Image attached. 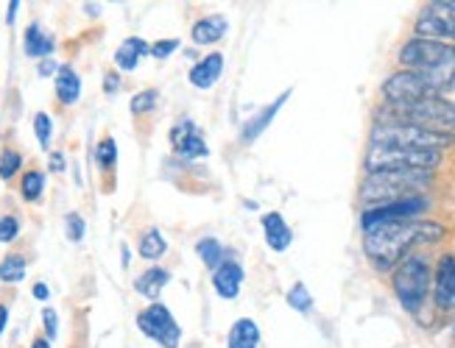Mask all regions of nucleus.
Here are the masks:
<instances>
[{
    "label": "nucleus",
    "mask_w": 455,
    "mask_h": 348,
    "mask_svg": "<svg viewBox=\"0 0 455 348\" xmlns=\"http://www.w3.org/2000/svg\"><path fill=\"white\" fill-rule=\"evenodd\" d=\"M31 293H34V298H36V301H48V298H51V290H48V284H45V282H36Z\"/></svg>",
    "instance_id": "nucleus-36"
},
{
    "label": "nucleus",
    "mask_w": 455,
    "mask_h": 348,
    "mask_svg": "<svg viewBox=\"0 0 455 348\" xmlns=\"http://www.w3.org/2000/svg\"><path fill=\"white\" fill-rule=\"evenodd\" d=\"M179 40L174 36V40H160V43H154L148 50H151V56H154V59H168V56H174L177 50H179Z\"/></svg>",
    "instance_id": "nucleus-34"
},
{
    "label": "nucleus",
    "mask_w": 455,
    "mask_h": 348,
    "mask_svg": "<svg viewBox=\"0 0 455 348\" xmlns=\"http://www.w3.org/2000/svg\"><path fill=\"white\" fill-rule=\"evenodd\" d=\"M288 98H291V89H286V92H282L279 98L274 101V104H269V106H265L263 112H257L255 118L246 120V123H243V128H240V143H246V145L255 143V140L260 137V134L271 126V120H274L277 114H279V109L288 104Z\"/></svg>",
    "instance_id": "nucleus-12"
},
{
    "label": "nucleus",
    "mask_w": 455,
    "mask_h": 348,
    "mask_svg": "<svg viewBox=\"0 0 455 348\" xmlns=\"http://www.w3.org/2000/svg\"><path fill=\"white\" fill-rule=\"evenodd\" d=\"M96 162H98L101 170H112V167H115V162H118V145H115V140L104 137L98 143V148H96Z\"/></svg>",
    "instance_id": "nucleus-27"
},
{
    "label": "nucleus",
    "mask_w": 455,
    "mask_h": 348,
    "mask_svg": "<svg viewBox=\"0 0 455 348\" xmlns=\"http://www.w3.org/2000/svg\"><path fill=\"white\" fill-rule=\"evenodd\" d=\"M26 257L20 254H9L0 259V282H6V284H17V282H23L26 279Z\"/></svg>",
    "instance_id": "nucleus-26"
},
{
    "label": "nucleus",
    "mask_w": 455,
    "mask_h": 348,
    "mask_svg": "<svg viewBox=\"0 0 455 348\" xmlns=\"http://www.w3.org/2000/svg\"><path fill=\"white\" fill-rule=\"evenodd\" d=\"M20 196L28 201V204H36L43 196H45V173L43 170H28L23 182H20Z\"/></svg>",
    "instance_id": "nucleus-25"
},
{
    "label": "nucleus",
    "mask_w": 455,
    "mask_h": 348,
    "mask_svg": "<svg viewBox=\"0 0 455 348\" xmlns=\"http://www.w3.org/2000/svg\"><path fill=\"white\" fill-rule=\"evenodd\" d=\"M129 259H131V254H129V245H123V267L129 265Z\"/></svg>",
    "instance_id": "nucleus-43"
},
{
    "label": "nucleus",
    "mask_w": 455,
    "mask_h": 348,
    "mask_svg": "<svg viewBox=\"0 0 455 348\" xmlns=\"http://www.w3.org/2000/svg\"><path fill=\"white\" fill-rule=\"evenodd\" d=\"M56 98H59V104H65V106L79 104V98H82V79L70 65H62L59 73H56Z\"/></svg>",
    "instance_id": "nucleus-19"
},
{
    "label": "nucleus",
    "mask_w": 455,
    "mask_h": 348,
    "mask_svg": "<svg viewBox=\"0 0 455 348\" xmlns=\"http://www.w3.org/2000/svg\"><path fill=\"white\" fill-rule=\"evenodd\" d=\"M137 329L148 337L160 343L162 348H179L182 343V329L170 315V309L165 304H151L137 315Z\"/></svg>",
    "instance_id": "nucleus-8"
},
{
    "label": "nucleus",
    "mask_w": 455,
    "mask_h": 348,
    "mask_svg": "<svg viewBox=\"0 0 455 348\" xmlns=\"http://www.w3.org/2000/svg\"><path fill=\"white\" fill-rule=\"evenodd\" d=\"M439 162H442V151L369 145L366 173H377V170H433V167H439Z\"/></svg>",
    "instance_id": "nucleus-6"
},
{
    "label": "nucleus",
    "mask_w": 455,
    "mask_h": 348,
    "mask_svg": "<svg viewBox=\"0 0 455 348\" xmlns=\"http://www.w3.org/2000/svg\"><path fill=\"white\" fill-rule=\"evenodd\" d=\"M263 235H265L269 248L277 251V254L288 251L291 243H294V231H291V226L286 223V218H282L279 212H269V215H263Z\"/></svg>",
    "instance_id": "nucleus-15"
},
{
    "label": "nucleus",
    "mask_w": 455,
    "mask_h": 348,
    "mask_svg": "<svg viewBox=\"0 0 455 348\" xmlns=\"http://www.w3.org/2000/svg\"><path fill=\"white\" fill-rule=\"evenodd\" d=\"M137 251H140V257L148 259V262L162 259V257H165V251H168V243H165V237L160 235V228H148V231H143Z\"/></svg>",
    "instance_id": "nucleus-23"
},
{
    "label": "nucleus",
    "mask_w": 455,
    "mask_h": 348,
    "mask_svg": "<svg viewBox=\"0 0 455 348\" xmlns=\"http://www.w3.org/2000/svg\"><path fill=\"white\" fill-rule=\"evenodd\" d=\"M430 282H433V274L425 259L420 257H411L405 259L400 267L394 270V293H396V301H400L411 315H420L422 306L430 296Z\"/></svg>",
    "instance_id": "nucleus-5"
},
{
    "label": "nucleus",
    "mask_w": 455,
    "mask_h": 348,
    "mask_svg": "<svg viewBox=\"0 0 455 348\" xmlns=\"http://www.w3.org/2000/svg\"><path fill=\"white\" fill-rule=\"evenodd\" d=\"M17 12H20V0H12V4H9V14H6V23H9V26L14 23Z\"/></svg>",
    "instance_id": "nucleus-41"
},
{
    "label": "nucleus",
    "mask_w": 455,
    "mask_h": 348,
    "mask_svg": "<svg viewBox=\"0 0 455 348\" xmlns=\"http://www.w3.org/2000/svg\"><path fill=\"white\" fill-rule=\"evenodd\" d=\"M452 134L428 131L420 126H403V123H377L372 128V145H388V148H416V151H442L452 145Z\"/></svg>",
    "instance_id": "nucleus-4"
},
{
    "label": "nucleus",
    "mask_w": 455,
    "mask_h": 348,
    "mask_svg": "<svg viewBox=\"0 0 455 348\" xmlns=\"http://www.w3.org/2000/svg\"><path fill=\"white\" fill-rule=\"evenodd\" d=\"M380 123H403L420 126L428 131H455V104L447 98H425L408 104H386L380 109Z\"/></svg>",
    "instance_id": "nucleus-3"
},
{
    "label": "nucleus",
    "mask_w": 455,
    "mask_h": 348,
    "mask_svg": "<svg viewBox=\"0 0 455 348\" xmlns=\"http://www.w3.org/2000/svg\"><path fill=\"white\" fill-rule=\"evenodd\" d=\"M442 237H444V226H439V223L396 220V223H383V226L366 231L364 248L377 270H388L408 254V248L420 245V243H435Z\"/></svg>",
    "instance_id": "nucleus-1"
},
{
    "label": "nucleus",
    "mask_w": 455,
    "mask_h": 348,
    "mask_svg": "<svg viewBox=\"0 0 455 348\" xmlns=\"http://www.w3.org/2000/svg\"><path fill=\"white\" fill-rule=\"evenodd\" d=\"M23 45H26V56H31V59H51V53L56 48V40H53L51 34L43 31L40 23H31L28 31H26Z\"/></svg>",
    "instance_id": "nucleus-20"
},
{
    "label": "nucleus",
    "mask_w": 455,
    "mask_h": 348,
    "mask_svg": "<svg viewBox=\"0 0 455 348\" xmlns=\"http://www.w3.org/2000/svg\"><path fill=\"white\" fill-rule=\"evenodd\" d=\"M386 104H408V101H425V98H442L433 89V84L425 79V73L416 70H400L383 84Z\"/></svg>",
    "instance_id": "nucleus-10"
},
{
    "label": "nucleus",
    "mask_w": 455,
    "mask_h": 348,
    "mask_svg": "<svg viewBox=\"0 0 455 348\" xmlns=\"http://www.w3.org/2000/svg\"><path fill=\"white\" fill-rule=\"evenodd\" d=\"M65 235L70 243H82L84 235H87V223L84 218L79 215V212H70V215H65Z\"/></svg>",
    "instance_id": "nucleus-32"
},
{
    "label": "nucleus",
    "mask_w": 455,
    "mask_h": 348,
    "mask_svg": "<svg viewBox=\"0 0 455 348\" xmlns=\"http://www.w3.org/2000/svg\"><path fill=\"white\" fill-rule=\"evenodd\" d=\"M213 287H216V293L224 301L238 298L240 296V287H243V267H240V262L226 259L221 267H216L213 270Z\"/></svg>",
    "instance_id": "nucleus-13"
},
{
    "label": "nucleus",
    "mask_w": 455,
    "mask_h": 348,
    "mask_svg": "<svg viewBox=\"0 0 455 348\" xmlns=\"http://www.w3.org/2000/svg\"><path fill=\"white\" fill-rule=\"evenodd\" d=\"M196 254H199V259L210 267V270H216V267H221L224 262H226V251H224V245L216 240V237H204V240H199L196 243Z\"/></svg>",
    "instance_id": "nucleus-24"
},
{
    "label": "nucleus",
    "mask_w": 455,
    "mask_h": 348,
    "mask_svg": "<svg viewBox=\"0 0 455 348\" xmlns=\"http://www.w3.org/2000/svg\"><path fill=\"white\" fill-rule=\"evenodd\" d=\"M157 101H160L157 89H143V92L135 95V98H131L129 109H131V114H145V112H151V109L157 106Z\"/></svg>",
    "instance_id": "nucleus-30"
},
{
    "label": "nucleus",
    "mask_w": 455,
    "mask_h": 348,
    "mask_svg": "<svg viewBox=\"0 0 455 348\" xmlns=\"http://www.w3.org/2000/svg\"><path fill=\"white\" fill-rule=\"evenodd\" d=\"M435 304L442 309H455V257H442L435 267Z\"/></svg>",
    "instance_id": "nucleus-14"
},
{
    "label": "nucleus",
    "mask_w": 455,
    "mask_h": 348,
    "mask_svg": "<svg viewBox=\"0 0 455 348\" xmlns=\"http://www.w3.org/2000/svg\"><path fill=\"white\" fill-rule=\"evenodd\" d=\"M20 167H23V157L17 151L6 148L4 153H0V179H4V182H12L14 173Z\"/></svg>",
    "instance_id": "nucleus-28"
},
{
    "label": "nucleus",
    "mask_w": 455,
    "mask_h": 348,
    "mask_svg": "<svg viewBox=\"0 0 455 348\" xmlns=\"http://www.w3.org/2000/svg\"><path fill=\"white\" fill-rule=\"evenodd\" d=\"M31 348H51V340H48V337H36V340L31 343Z\"/></svg>",
    "instance_id": "nucleus-42"
},
{
    "label": "nucleus",
    "mask_w": 455,
    "mask_h": 348,
    "mask_svg": "<svg viewBox=\"0 0 455 348\" xmlns=\"http://www.w3.org/2000/svg\"><path fill=\"white\" fill-rule=\"evenodd\" d=\"M67 165H65V157H62V153H51V170L53 173H62Z\"/></svg>",
    "instance_id": "nucleus-38"
},
{
    "label": "nucleus",
    "mask_w": 455,
    "mask_h": 348,
    "mask_svg": "<svg viewBox=\"0 0 455 348\" xmlns=\"http://www.w3.org/2000/svg\"><path fill=\"white\" fill-rule=\"evenodd\" d=\"M260 345V329L255 321L240 318L238 323H232L230 337H226V348H257Z\"/></svg>",
    "instance_id": "nucleus-22"
},
{
    "label": "nucleus",
    "mask_w": 455,
    "mask_h": 348,
    "mask_svg": "<svg viewBox=\"0 0 455 348\" xmlns=\"http://www.w3.org/2000/svg\"><path fill=\"white\" fill-rule=\"evenodd\" d=\"M433 184V170H377L360 184V201L366 206L403 201L420 196Z\"/></svg>",
    "instance_id": "nucleus-2"
},
{
    "label": "nucleus",
    "mask_w": 455,
    "mask_h": 348,
    "mask_svg": "<svg viewBox=\"0 0 455 348\" xmlns=\"http://www.w3.org/2000/svg\"><path fill=\"white\" fill-rule=\"evenodd\" d=\"M118 87H121V79H118L115 73H109L106 79H104V89H106V92H115Z\"/></svg>",
    "instance_id": "nucleus-39"
},
{
    "label": "nucleus",
    "mask_w": 455,
    "mask_h": 348,
    "mask_svg": "<svg viewBox=\"0 0 455 348\" xmlns=\"http://www.w3.org/2000/svg\"><path fill=\"white\" fill-rule=\"evenodd\" d=\"M288 304L294 306V309H299V313H310L313 309V296H310V290L305 287V284H294L291 290H288Z\"/></svg>",
    "instance_id": "nucleus-29"
},
{
    "label": "nucleus",
    "mask_w": 455,
    "mask_h": 348,
    "mask_svg": "<svg viewBox=\"0 0 455 348\" xmlns=\"http://www.w3.org/2000/svg\"><path fill=\"white\" fill-rule=\"evenodd\" d=\"M43 323H45L48 340H53L56 335H59V315H56L53 309H43Z\"/></svg>",
    "instance_id": "nucleus-35"
},
{
    "label": "nucleus",
    "mask_w": 455,
    "mask_h": 348,
    "mask_svg": "<svg viewBox=\"0 0 455 348\" xmlns=\"http://www.w3.org/2000/svg\"><path fill=\"white\" fill-rule=\"evenodd\" d=\"M430 201L422 198V196H413V198H403V201H388V204H374V206H366L364 215H360V226L364 231H372L383 223H396V220H411L416 215H422L428 212Z\"/></svg>",
    "instance_id": "nucleus-9"
},
{
    "label": "nucleus",
    "mask_w": 455,
    "mask_h": 348,
    "mask_svg": "<svg viewBox=\"0 0 455 348\" xmlns=\"http://www.w3.org/2000/svg\"><path fill=\"white\" fill-rule=\"evenodd\" d=\"M34 134H36V140H40V145L48 151L51 148V137H53V120H51L48 112H40L34 118Z\"/></svg>",
    "instance_id": "nucleus-31"
},
{
    "label": "nucleus",
    "mask_w": 455,
    "mask_h": 348,
    "mask_svg": "<svg viewBox=\"0 0 455 348\" xmlns=\"http://www.w3.org/2000/svg\"><path fill=\"white\" fill-rule=\"evenodd\" d=\"M221 73H224V56L210 53V56H204L201 62L193 65V70L187 73V81H191L193 87H199V89H210V87L218 84Z\"/></svg>",
    "instance_id": "nucleus-16"
},
{
    "label": "nucleus",
    "mask_w": 455,
    "mask_h": 348,
    "mask_svg": "<svg viewBox=\"0 0 455 348\" xmlns=\"http://www.w3.org/2000/svg\"><path fill=\"white\" fill-rule=\"evenodd\" d=\"M452 62H455V45L439 40H420L416 36V40H411L400 50V65L416 73H435L450 67Z\"/></svg>",
    "instance_id": "nucleus-7"
},
{
    "label": "nucleus",
    "mask_w": 455,
    "mask_h": 348,
    "mask_svg": "<svg viewBox=\"0 0 455 348\" xmlns=\"http://www.w3.org/2000/svg\"><path fill=\"white\" fill-rule=\"evenodd\" d=\"M226 28H230V23H226L224 14H210V17H201L199 23H193L191 36L196 45H213V43L224 40Z\"/></svg>",
    "instance_id": "nucleus-17"
},
{
    "label": "nucleus",
    "mask_w": 455,
    "mask_h": 348,
    "mask_svg": "<svg viewBox=\"0 0 455 348\" xmlns=\"http://www.w3.org/2000/svg\"><path fill=\"white\" fill-rule=\"evenodd\" d=\"M56 73H59V65H56L53 59H43L40 62V75H43V79H48V75H56Z\"/></svg>",
    "instance_id": "nucleus-37"
},
{
    "label": "nucleus",
    "mask_w": 455,
    "mask_h": 348,
    "mask_svg": "<svg viewBox=\"0 0 455 348\" xmlns=\"http://www.w3.org/2000/svg\"><path fill=\"white\" fill-rule=\"evenodd\" d=\"M6 323H9V306L0 304V335L6 332Z\"/></svg>",
    "instance_id": "nucleus-40"
},
{
    "label": "nucleus",
    "mask_w": 455,
    "mask_h": 348,
    "mask_svg": "<svg viewBox=\"0 0 455 348\" xmlns=\"http://www.w3.org/2000/svg\"><path fill=\"white\" fill-rule=\"evenodd\" d=\"M170 145H174V153H177L179 159H184V162L204 159L207 153H210V148H207L199 126L191 118L179 120L174 128H170Z\"/></svg>",
    "instance_id": "nucleus-11"
},
{
    "label": "nucleus",
    "mask_w": 455,
    "mask_h": 348,
    "mask_svg": "<svg viewBox=\"0 0 455 348\" xmlns=\"http://www.w3.org/2000/svg\"><path fill=\"white\" fill-rule=\"evenodd\" d=\"M148 48L151 45L145 40H140V36H129V40H123L121 48L115 50V65H118V70H123V73L137 70L143 56H151Z\"/></svg>",
    "instance_id": "nucleus-18"
},
{
    "label": "nucleus",
    "mask_w": 455,
    "mask_h": 348,
    "mask_svg": "<svg viewBox=\"0 0 455 348\" xmlns=\"http://www.w3.org/2000/svg\"><path fill=\"white\" fill-rule=\"evenodd\" d=\"M17 237H20V220H17L14 215H4L0 218V243H14Z\"/></svg>",
    "instance_id": "nucleus-33"
},
{
    "label": "nucleus",
    "mask_w": 455,
    "mask_h": 348,
    "mask_svg": "<svg viewBox=\"0 0 455 348\" xmlns=\"http://www.w3.org/2000/svg\"><path fill=\"white\" fill-rule=\"evenodd\" d=\"M168 282H170V270H165V267H148L145 274H140L135 279V290L143 298L154 301V298H160V293L165 290Z\"/></svg>",
    "instance_id": "nucleus-21"
}]
</instances>
